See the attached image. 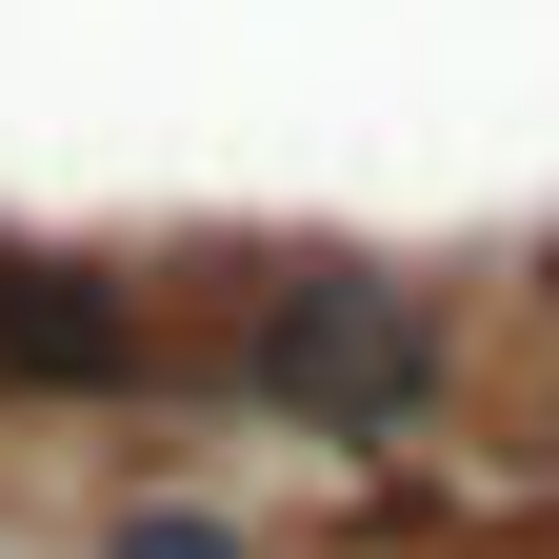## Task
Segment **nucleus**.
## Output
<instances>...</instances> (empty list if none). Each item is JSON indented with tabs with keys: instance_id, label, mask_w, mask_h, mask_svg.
Returning a JSON list of instances; mask_svg holds the SVG:
<instances>
[{
	"instance_id": "f257e3e1",
	"label": "nucleus",
	"mask_w": 559,
	"mask_h": 559,
	"mask_svg": "<svg viewBox=\"0 0 559 559\" xmlns=\"http://www.w3.org/2000/svg\"><path fill=\"white\" fill-rule=\"evenodd\" d=\"M240 400L320 419V440H419V400H440V320H419V280H360V260H300L240 340Z\"/></svg>"
},
{
	"instance_id": "7ed1b4c3",
	"label": "nucleus",
	"mask_w": 559,
	"mask_h": 559,
	"mask_svg": "<svg viewBox=\"0 0 559 559\" xmlns=\"http://www.w3.org/2000/svg\"><path fill=\"white\" fill-rule=\"evenodd\" d=\"M120 559H260V539H240V520H200V500H140V520H120Z\"/></svg>"
},
{
	"instance_id": "f03ea898",
	"label": "nucleus",
	"mask_w": 559,
	"mask_h": 559,
	"mask_svg": "<svg viewBox=\"0 0 559 559\" xmlns=\"http://www.w3.org/2000/svg\"><path fill=\"white\" fill-rule=\"evenodd\" d=\"M160 340H140V300L120 280H81V260H0V380H40V400H120Z\"/></svg>"
}]
</instances>
